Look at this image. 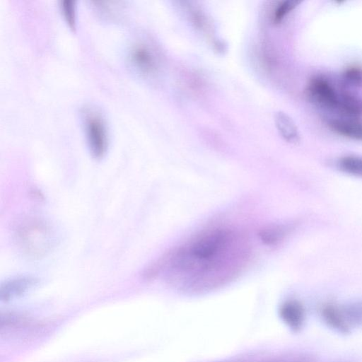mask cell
<instances>
[{
	"label": "cell",
	"instance_id": "15",
	"mask_svg": "<svg viewBox=\"0 0 362 362\" xmlns=\"http://www.w3.org/2000/svg\"><path fill=\"white\" fill-rule=\"evenodd\" d=\"M300 1L296 0H286L281 1L276 8L273 14V21L274 23H280L284 18L293 11Z\"/></svg>",
	"mask_w": 362,
	"mask_h": 362
},
{
	"label": "cell",
	"instance_id": "13",
	"mask_svg": "<svg viewBox=\"0 0 362 362\" xmlns=\"http://www.w3.org/2000/svg\"><path fill=\"white\" fill-rule=\"evenodd\" d=\"M339 168L349 174L362 177V157L347 156L341 158L339 162Z\"/></svg>",
	"mask_w": 362,
	"mask_h": 362
},
{
	"label": "cell",
	"instance_id": "6",
	"mask_svg": "<svg viewBox=\"0 0 362 362\" xmlns=\"http://www.w3.org/2000/svg\"><path fill=\"white\" fill-rule=\"evenodd\" d=\"M37 281L30 276H20L3 283L0 287V300L8 302L18 298L33 289Z\"/></svg>",
	"mask_w": 362,
	"mask_h": 362
},
{
	"label": "cell",
	"instance_id": "14",
	"mask_svg": "<svg viewBox=\"0 0 362 362\" xmlns=\"http://www.w3.org/2000/svg\"><path fill=\"white\" fill-rule=\"evenodd\" d=\"M59 8L66 23L70 28H74L76 23V1L60 0Z\"/></svg>",
	"mask_w": 362,
	"mask_h": 362
},
{
	"label": "cell",
	"instance_id": "8",
	"mask_svg": "<svg viewBox=\"0 0 362 362\" xmlns=\"http://www.w3.org/2000/svg\"><path fill=\"white\" fill-rule=\"evenodd\" d=\"M274 121L276 128L287 142L296 144L300 140L298 128L293 120L285 112H278L275 114Z\"/></svg>",
	"mask_w": 362,
	"mask_h": 362
},
{
	"label": "cell",
	"instance_id": "9",
	"mask_svg": "<svg viewBox=\"0 0 362 362\" xmlns=\"http://www.w3.org/2000/svg\"><path fill=\"white\" fill-rule=\"evenodd\" d=\"M329 127L343 136L362 141V122L354 120L332 119Z\"/></svg>",
	"mask_w": 362,
	"mask_h": 362
},
{
	"label": "cell",
	"instance_id": "2",
	"mask_svg": "<svg viewBox=\"0 0 362 362\" xmlns=\"http://www.w3.org/2000/svg\"><path fill=\"white\" fill-rule=\"evenodd\" d=\"M80 116L90 152L94 158H101L106 153L110 141L106 117L100 108L92 104L83 105Z\"/></svg>",
	"mask_w": 362,
	"mask_h": 362
},
{
	"label": "cell",
	"instance_id": "10",
	"mask_svg": "<svg viewBox=\"0 0 362 362\" xmlns=\"http://www.w3.org/2000/svg\"><path fill=\"white\" fill-rule=\"evenodd\" d=\"M291 229V227L289 225H269L260 230L259 236L265 245H274L281 242L289 233Z\"/></svg>",
	"mask_w": 362,
	"mask_h": 362
},
{
	"label": "cell",
	"instance_id": "12",
	"mask_svg": "<svg viewBox=\"0 0 362 362\" xmlns=\"http://www.w3.org/2000/svg\"><path fill=\"white\" fill-rule=\"evenodd\" d=\"M322 315L325 322L332 328L343 333L349 331L344 313L336 307L331 305L325 306L322 310Z\"/></svg>",
	"mask_w": 362,
	"mask_h": 362
},
{
	"label": "cell",
	"instance_id": "4",
	"mask_svg": "<svg viewBox=\"0 0 362 362\" xmlns=\"http://www.w3.org/2000/svg\"><path fill=\"white\" fill-rule=\"evenodd\" d=\"M310 100L317 105L329 109H337L339 95L326 79L320 77L312 78L307 87Z\"/></svg>",
	"mask_w": 362,
	"mask_h": 362
},
{
	"label": "cell",
	"instance_id": "11",
	"mask_svg": "<svg viewBox=\"0 0 362 362\" xmlns=\"http://www.w3.org/2000/svg\"><path fill=\"white\" fill-rule=\"evenodd\" d=\"M346 116L355 117L362 115V100L349 93L339 95L337 108Z\"/></svg>",
	"mask_w": 362,
	"mask_h": 362
},
{
	"label": "cell",
	"instance_id": "1",
	"mask_svg": "<svg viewBox=\"0 0 362 362\" xmlns=\"http://www.w3.org/2000/svg\"><path fill=\"white\" fill-rule=\"evenodd\" d=\"M250 248L245 237L228 228H213L169 253L148 275L165 269L178 289L202 293L233 280L247 262Z\"/></svg>",
	"mask_w": 362,
	"mask_h": 362
},
{
	"label": "cell",
	"instance_id": "3",
	"mask_svg": "<svg viewBox=\"0 0 362 362\" xmlns=\"http://www.w3.org/2000/svg\"><path fill=\"white\" fill-rule=\"evenodd\" d=\"M130 68L142 76L153 73L156 69V57L151 47L145 42H132L127 53Z\"/></svg>",
	"mask_w": 362,
	"mask_h": 362
},
{
	"label": "cell",
	"instance_id": "5",
	"mask_svg": "<svg viewBox=\"0 0 362 362\" xmlns=\"http://www.w3.org/2000/svg\"><path fill=\"white\" fill-rule=\"evenodd\" d=\"M21 240L32 254H41L49 245V235L47 227L40 223H30L22 228Z\"/></svg>",
	"mask_w": 362,
	"mask_h": 362
},
{
	"label": "cell",
	"instance_id": "7",
	"mask_svg": "<svg viewBox=\"0 0 362 362\" xmlns=\"http://www.w3.org/2000/svg\"><path fill=\"white\" fill-rule=\"evenodd\" d=\"M281 320L293 331L299 330L305 321V310L300 303L296 300L284 302L279 308Z\"/></svg>",
	"mask_w": 362,
	"mask_h": 362
},
{
	"label": "cell",
	"instance_id": "18",
	"mask_svg": "<svg viewBox=\"0 0 362 362\" xmlns=\"http://www.w3.org/2000/svg\"><path fill=\"white\" fill-rule=\"evenodd\" d=\"M264 362H304V361L297 360V359L277 358V359L268 360V361H266Z\"/></svg>",
	"mask_w": 362,
	"mask_h": 362
},
{
	"label": "cell",
	"instance_id": "16",
	"mask_svg": "<svg viewBox=\"0 0 362 362\" xmlns=\"http://www.w3.org/2000/svg\"><path fill=\"white\" fill-rule=\"evenodd\" d=\"M346 83L358 86L362 84V69L358 66H350L343 74Z\"/></svg>",
	"mask_w": 362,
	"mask_h": 362
},
{
	"label": "cell",
	"instance_id": "17",
	"mask_svg": "<svg viewBox=\"0 0 362 362\" xmlns=\"http://www.w3.org/2000/svg\"><path fill=\"white\" fill-rule=\"evenodd\" d=\"M344 315L347 320L362 325V303L349 305L346 308Z\"/></svg>",
	"mask_w": 362,
	"mask_h": 362
}]
</instances>
